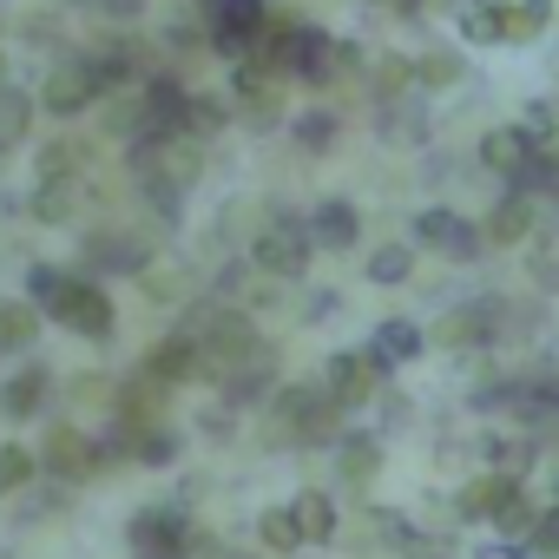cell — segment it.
<instances>
[{
  "instance_id": "35",
  "label": "cell",
  "mask_w": 559,
  "mask_h": 559,
  "mask_svg": "<svg viewBox=\"0 0 559 559\" xmlns=\"http://www.w3.org/2000/svg\"><path fill=\"white\" fill-rule=\"evenodd\" d=\"M330 317H336V297H330V290H323V297H317V304H310V323H330Z\"/></svg>"
},
{
  "instance_id": "28",
  "label": "cell",
  "mask_w": 559,
  "mask_h": 559,
  "mask_svg": "<svg viewBox=\"0 0 559 559\" xmlns=\"http://www.w3.org/2000/svg\"><path fill=\"white\" fill-rule=\"evenodd\" d=\"M34 480V454L27 448H0V493H14Z\"/></svg>"
},
{
  "instance_id": "17",
  "label": "cell",
  "mask_w": 559,
  "mask_h": 559,
  "mask_svg": "<svg viewBox=\"0 0 559 559\" xmlns=\"http://www.w3.org/2000/svg\"><path fill=\"white\" fill-rule=\"evenodd\" d=\"M132 546H185V520L171 507H145L132 520Z\"/></svg>"
},
{
  "instance_id": "21",
  "label": "cell",
  "mask_w": 559,
  "mask_h": 559,
  "mask_svg": "<svg viewBox=\"0 0 559 559\" xmlns=\"http://www.w3.org/2000/svg\"><path fill=\"white\" fill-rule=\"evenodd\" d=\"M552 27V0H507V40H533Z\"/></svg>"
},
{
  "instance_id": "26",
  "label": "cell",
  "mask_w": 559,
  "mask_h": 559,
  "mask_svg": "<svg viewBox=\"0 0 559 559\" xmlns=\"http://www.w3.org/2000/svg\"><path fill=\"white\" fill-rule=\"evenodd\" d=\"M297 145H304L310 158H317V152H330V145H336V112H323V106H317V112H304V119H297Z\"/></svg>"
},
{
  "instance_id": "34",
  "label": "cell",
  "mask_w": 559,
  "mask_h": 559,
  "mask_svg": "<svg viewBox=\"0 0 559 559\" xmlns=\"http://www.w3.org/2000/svg\"><path fill=\"white\" fill-rule=\"evenodd\" d=\"M539 284H546V290H559V257H552V250L539 257Z\"/></svg>"
},
{
  "instance_id": "20",
  "label": "cell",
  "mask_w": 559,
  "mask_h": 559,
  "mask_svg": "<svg viewBox=\"0 0 559 559\" xmlns=\"http://www.w3.org/2000/svg\"><path fill=\"white\" fill-rule=\"evenodd\" d=\"M27 126H34V99H27V93H14V86H0V152L21 145V139H27Z\"/></svg>"
},
{
  "instance_id": "7",
  "label": "cell",
  "mask_w": 559,
  "mask_h": 559,
  "mask_svg": "<svg viewBox=\"0 0 559 559\" xmlns=\"http://www.w3.org/2000/svg\"><path fill=\"white\" fill-rule=\"evenodd\" d=\"M382 376H389V369H382L369 349H349V356H330L323 389H330V395L343 402V415H349V408H362V402L376 395V382H382Z\"/></svg>"
},
{
  "instance_id": "6",
  "label": "cell",
  "mask_w": 559,
  "mask_h": 559,
  "mask_svg": "<svg viewBox=\"0 0 559 559\" xmlns=\"http://www.w3.org/2000/svg\"><path fill=\"white\" fill-rule=\"evenodd\" d=\"M276 421H290L297 441H330L336 421H343V402H336L323 382H297V389L276 395Z\"/></svg>"
},
{
  "instance_id": "31",
  "label": "cell",
  "mask_w": 559,
  "mask_h": 559,
  "mask_svg": "<svg viewBox=\"0 0 559 559\" xmlns=\"http://www.w3.org/2000/svg\"><path fill=\"white\" fill-rule=\"evenodd\" d=\"M80 8H93L99 21H145V0H80Z\"/></svg>"
},
{
  "instance_id": "36",
  "label": "cell",
  "mask_w": 559,
  "mask_h": 559,
  "mask_svg": "<svg viewBox=\"0 0 559 559\" xmlns=\"http://www.w3.org/2000/svg\"><path fill=\"white\" fill-rule=\"evenodd\" d=\"M539 546H552V552H559V513H552V520H539Z\"/></svg>"
},
{
  "instance_id": "15",
  "label": "cell",
  "mask_w": 559,
  "mask_h": 559,
  "mask_svg": "<svg viewBox=\"0 0 559 559\" xmlns=\"http://www.w3.org/2000/svg\"><path fill=\"white\" fill-rule=\"evenodd\" d=\"M369 356H376L382 369H395V362H415V356H421V330H415L408 317H389V323L376 330V343H369Z\"/></svg>"
},
{
  "instance_id": "24",
  "label": "cell",
  "mask_w": 559,
  "mask_h": 559,
  "mask_svg": "<svg viewBox=\"0 0 559 559\" xmlns=\"http://www.w3.org/2000/svg\"><path fill=\"white\" fill-rule=\"evenodd\" d=\"M376 467H382L376 435H349V441H343V480H369Z\"/></svg>"
},
{
  "instance_id": "14",
  "label": "cell",
  "mask_w": 559,
  "mask_h": 559,
  "mask_svg": "<svg viewBox=\"0 0 559 559\" xmlns=\"http://www.w3.org/2000/svg\"><path fill=\"white\" fill-rule=\"evenodd\" d=\"M86 263H93V270H145L152 250H145L139 237H126V230H99V237L86 243Z\"/></svg>"
},
{
  "instance_id": "19",
  "label": "cell",
  "mask_w": 559,
  "mask_h": 559,
  "mask_svg": "<svg viewBox=\"0 0 559 559\" xmlns=\"http://www.w3.org/2000/svg\"><path fill=\"white\" fill-rule=\"evenodd\" d=\"M217 126H230V99H217V93H191V99H185V132H191V139H211Z\"/></svg>"
},
{
  "instance_id": "12",
  "label": "cell",
  "mask_w": 559,
  "mask_h": 559,
  "mask_svg": "<svg viewBox=\"0 0 559 559\" xmlns=\"http://www.w3.org/2000/svg\"><path fill=\"white\" fill-rule=\"evenodd\" d=\"M533 152H539V139H533L526 126H500V132H487V139H480V165H487V171H500V178H513Z\"/></svg>"
},
{
  "instance_id": "11",
  "label": "cell",
  "mask_w": 559,
  "mask_h": 559,
  "mask_svg": "<svg viewBox=\"0 0 559 559\" xmlns=\"http://www.w3.org/2000/svg\"><path fill=\"white\" fill-rule=\"evenodd\" d=\"M47 389H53V376H47L40 362L14 369L8 382H0V415H8V421H34V415H40V402H47Z\"/></svg>"
},
{
  "instance_id": "25",
  "label": "cell",
  "mask_w": 559,
  "mask_h": 559,
  "mask_svg": "<svg viewBox=\"0 0 559 559\" xmlns=\"http://www.w3.org/2000/svg\"><path fill=\"white\" fill-rule=\"evenodd\" d=\"M461 73H467V60H461V53H435V60H415V67H408V80H415V86H454Z\"/></svg>"
},
{
  "instance_id": "1",
  "label": "cell",
  "mask_w": 559,
  "mask_h": 559,
  "mask_svg": "<svg viewBox=\"0 0 559 559\" xmlns=\"http://www.w3.org/2000/svg\"><path fill=\"white\" fill-rule=\"evenodd\" d=\"M198 27H204V53L250 60L257 40L270 34V0H198Z\"/></svg>"
},
{
  "instance_id": "27",
  "label": "cell",
  "mask_w": 559,
  "mask_h": 559,
  "mask_svg": "<svg viewBox=\"0 0 559 559\" xmlns=\"http://www.w3.org/2000/svg\"><path fill=\"white\" fill-rule=\"evenodd\" d=\"M454 224H461V217H454L448 204H428V211H415V243H435V250H441V243L454 237Z\"/></svg>"
},
{
  "instance_id": "33",
  "label": "cell",
  "mask_w": 559,
  "mask_h": 559,
  "mask_svg": "<svg viewBox=\"0 0 559 559\" xmlns=\"http://www.w3.org/2000/svg\"><path fill=\"white\" fill-rule=\"evenodd\" d=\"M520 126H526V132H533V139H546V132H552V106H546V99H533V106H526V119H520Z\"/></svg>"
},
{
  "instance_id": "29",
  "label": "cell",
  "mask_w": 559,
  "mask_h": 559,
  "mask_svg": "<svg viewBox=\"0 0 559 559\" xmlns=\"http://www.w3.org/2000/svg\"><path fill=\"white\" fill-rule=\"evenodd\" d=\"M513 487L507 480H474L467 493H461V513H500V500H507Z\"/></svg>"
},
{
  "instance_id": "23",
  "label": "cell",
  "mask_w": 559,
  "mask_h": 559,
  "mask_svg": "<svg viewBox=\"0 0 559 559\" xmlns=\"http://www.w3.org/2000/svg\"><path fill=\"white\" fill-rule=\"evenodd\" d=\"M362 270H369V284H408V270H415V250H408V243H382V250H376Z\"/></svg>"
},
{
  "instance_id": "5",
  "label": "cell",
  "mask_w": 559,
  "mask_h": 559,
  "mask_svg": "<svg viewBox=\"0 0 559 559\" xmlns=\"http://www.w3.org/2000/svg\"><path fill=\"white\" fill-rule=\"evenodd\" d=\"M47 317H60L86 343H106L112 336V297L99 284H86V276H67V284L53 290V304H47Z\"/></svg>"
},
{
  "instance_id": "22",
  "label": "cell",
  "mask_w": 559,
  "mask_h": 559,
  "mask_svg": "<svg viewBox=\"0 0 559 559\" xmlns=\"http://www.w3.org/2000/svg\"><path fill=\"white\" fill-rule=\"evenodd\" d=\"M290 520H297V533H304V539H330V533H336V507H330L323 493H297Z\"/></svg>"
},
{
  "instance_id": "3",
  "label": "cell",
  "mask_w": 559,
  "mask_h": 559,
  "mask_svg": "<svg viewBox=\"0 0 559 559\" xmlns=\"http://www.w3.org/2000/svg\"><path fill=\"white\" fill-rule=\"evenodd\" d=\"M99 99H106V86L93 80L86 47H80V53H60V60L47 67V80H40V112H53V119H80V112L99 106Z\"/></svg>"
},
{
  "instance_id": "32",
  "label": "cell",
  "mask_w": 559,
  "mask_h": 559,
  "mask_svg": "<svg viewBox=\"0 0 559 559\" xmlns=\"http://www.w3.org/2000/svg\"><path fill=\"white\" fill-rule=\"evenodd\" d=\"M441 250H448V257H461V263H467V257H474V250H480V230H474V224H454V237H448V243H441Z\"/></svg>"
},
{
  "instance_id": "13",
  "label": "cell",
  "mask_w": 559,
  "mask_h": 559,
  "mask_svg": "<svg viewBox=\"0 0 559 559\" xmlns=\"http://www.w3.org/2000/svg\"><path fill=\"white\" fill-rule=\"evenodd\" d=\"M461 40L467 47H507V0H467L461 8Z\"/></svg>"
},
{
  "instance_id": "18",
  "label": "cell",
  "mask_w": 559,
  "mask_h": 559,
  "mask_svg": "<svg viewBox=\"0 0 559 559\" xmlns=\"http://www.w3.org/2000/svg\"><path fill=\"white\" fill-rule=\"evenodd\" d=\"M34 336H40L34 304H0V349H34Z\"/></svg>"
},
{
  "instance_id": "30",
  "label": "cell",
  "mask_w": 559,
  "mask_h": 559,
  "mask_svg": "<svg viewBox=\"0 0 559 559\" xmlns=\"http://www.w3.org/2000/svg\"><path fill=\"white\" fill-rule=\"evenodd\" d=\"M257 526H263V539H270L276 552H290V546H304V533H297V520H290V513H263Z\"/></svg>"
},
{
  "instance_id": "8",
  "label": "cell",
  "mask_w": 559,
  "mask_h": 559,
  "mask_svg": "<svg viewBox=\"0 0 559 559\" xmlns=\"http://www.w3.org/2000/svg\"><path fill=\"white\" fill-rule=\"evenodd\" d=\"M47 467H53L60 480H93V474H99V448H93V435H80L73 421H60V428L47 435Z\"/></svg>"
},
{
  "instance_id": "10",
  "label": "cell",
  "mask_w": 559,
  "mask_h": 559,
  "mask_svg": "<svg viewBox=\"0 0 559 559\" xmlns=\"http://www.w3.org/2000/svg\"><path fill=\"white\" fill-rule=\"evenodd\" d=\"M198 369H204V356H198V343H191L185 330H178V336H165V343H158V349L139 362V376H152L158 389H171V382H191Z\"/></svg>"
},
{
  "instance_id": "4",
  "label": "cell",
  "mask_w": 559,
  "mask_h": 559,
  "mask_svg": "<svg viewBox=\"0 0 559 559\" xmlns=\"http://www.w3.org/2000/svg\"><path fill=\"white\" fill-rule=\"evenodd\" d=\"M310 230H304V217H290V211H270V224L257 230V243H250V263L257 270H270V276H304L310 270Z\"/></svg>"
},
{
  "instance_id": "9",
  "label": "cell",
  "mask_w": 559,
  "mask_h": 559,
  "mask_svg": "<svg viewBox=\"0 0 559 559\" xmlns=\"http://www.w3.org/2000/svg\"><path fill=\"white\" fill-rule=\"evenodd\" d=\"M304 230H310V243H323V250H356L362 217H356V204H349V198H323V204L304 217Z\"/></svg>"
},
{
  "instance_id": "16",
  "label": "cell",
  "mask_w": 559,
  "mask_h": 559,
  "mask_svg": "<svg viewBox=\"0 0 559 559\" xmlns=\"http://www.w3.org/2000/svg\"><path fill=\"white\" fill-rule=\"evenodd\" d=\"M526 230H533V198H526V191L500 198V204H493V217H487V237H493V243H520Z\"/></svg>"
},
{
  "instance_id": "2",
  "label": "cell",
  "mask_w": 559,
  "mask_h": 559,
  "mask_svg": "<svg viewBox=\"0 0 559 559\" xmlns=\"http://www.w3.org/2000/svg\"><path fill=\"white\" fill-rule=\"evenodd\" d=\"M330 34L317 27V21H290V27H276V34H263L257 40V60L276 73V80H330Z\"/></svg>"
}]
</instances>
